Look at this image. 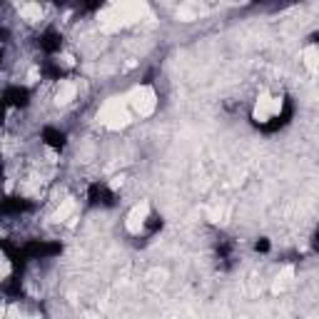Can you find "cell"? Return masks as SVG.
Returning <instances> with one entry per match:
<instances>
[{"instance_id": "6da1fadb", "label": "cell", "mask_w": 319, "mask_h": 319, "mask_svg": "<svg viewBox=\"0 0 319 319\" xmlns=\"http://www.w3.org/2000/svg\"><path fill=\"white\" fill-rule=\"evenodd\" d=\"M23 257H35V259H40V257H53V254H60V244L58 242H43V239H33V242H28L23 249Z\"/></svg>"}, {"instance_id": "7a4b0ae2", "label": "cell", "mask_w": 319, "mask_h": 319, "mask_svg": "<svg viewBox=\"0 0 319 319\" xmlns=\"http://www.w3.org/2000/svg\"><path fill=\"white\" fill-rule=\"evenodd\" d=\"M25 210H30V202L18 200V197H10V200H5V202H0V212H5V215H20V212H25Z\"/></svg>"}, {"instance_id": "3957f363", "label": "cell", "mask_w": 319, "mask_h": 319, "mask_svg": "<svg viewBox=\"0 0 319 319\" xmlns=\"http://www.w3.org/2000/svg\"><path fill=\"white\" fill-rule=\"evenodd\" d=\"M5 102L8 105H15V107L28 105V90L25 87H8L5 90Z\"/></svg>"}, {"instance_id": "277c9868", "label": "cell", "mask_w": 319, "mask_h": 319, "mask_svg": "<svg viewBox=\"0 0 319 319\" xmlns=\"http://www.w3.org/2000/svg\"><path fill=\"white\" fill-rule=\"evenodd\" d=\"M40 48H43L45 53L60 50V35H58V33H45V35L40 38Z\"/></svg>"}, {"instance_id": "5b68a950", "label": "cell", "mask_w": 319, "mask_h": 319, "mask_svg": "<svg viewBox=\"0 0 319 319\" xmlns=\"http://www.w3.org/2000/svg\"><path fill=\"white\" fill-rule=\"evenodd\" d=\"M43 137H45V142H48L50 147H63V145H65L63 132H58V130H53V127H48V130L43 132Z\"/></svg>"}, {"instance_id": "8992f818", "label": "cell", "mask_w": 319, "mask_h": 319, "mask_svg": "<svg viewBox=\"0 0 319 319\" xmlns=\"http://www.w3.org/2000/svg\"><path fill=\"white\" fill-rule=\"evenodd\" d=\"M267 249H269V242H264V239L257 242V252H267Z\"/></svg>"}, {"instance_id": "52a82bcc", "label": "cell", "mask_w": 319, "mask_h": 319, "mask_svg": "<svg viewBox=\"0 0 319 319\" xmlns=\"http://www.w3.org/2000/svg\"><path fill=\"white\" fill-rule=\"evenodd\" d=\"M0 60H3V50H0Z\"/></svg>"}]
</instances>
